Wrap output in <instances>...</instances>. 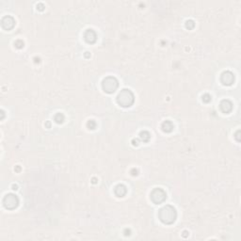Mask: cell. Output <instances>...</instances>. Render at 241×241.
<instances>
[{
    "label": "cell",
    "mask_w": 241,
    "mask_h": 241,
    "mask_svg": "<svg viewBox=\"0 0 241 241\" xmlns=\"http://www.w3.org/2000/svg\"><path fill=\"white\" fill-rule=\"evenodd\" d=\"M158 216H159L160 220L163 223L171 224V223L174 222V220L176 218V211L172 206L167 205L159 211Z\"/></svg>",
    "instance_id": "6da1fadb"
},
{
    "label": "cell",
    "mask_w": 241,
    "mask_h": 241,
    "mask_svg": "<svg viewBox=\"0 0 241 241\" xmlns=\"http://www.w3.org/2000/svg\"><path fill=\"white\" fill-rule=\"evenodd\" d=\"M134 102V95L129 90H123L118 95V103L122 106H130Z\"/></svg>",
    "instance_id": "7a4b0ae2"
},
{
    "label": "cell",
    "mask_w": 241,
    "mask_h": 241,
    "mask_svg": "<svg viewBox=\"0 0 241 241\" xmlns=\"http://www.w3.org/2000/svg\"><path fill=\"white\" fill-rule=\"evenodd\" d=\"M118 87V81L114 77H107L103 81V89L105 92L111 93L115 91Z\"/></svg>",
    "instance_id": "3957f363"
},
{
    "label": "cell",
    "mask_w": 241,
    "mask_h": 241,
    "mask_svg": "<svg viewBox=\"0 0 241 241\" xmlns=\"http://www.w3.org/2000/svg\"><path fill=\"white\" fill-rule=\"evenodd\" d=\"M151 199L156 203H160L165 201L166 199V193L161 188H156L151 193Z\"/></svg>",
    "instance_id": "277c9868"
},
{
    "label": "cell",
    "mask_w": 241,
    "mask_h": 241,
    "mask_svg": "<svg viewBox=\"0 0 241 241\" xmlns=\"http://www.w3.org/2000/svg\"><path fill=\"white\" fill-rule=\"evenodd\" d=\"M4 205L8 209H14L18 205V198L13 194H9L4 198Z\"/></svg>",
    "instance_id": "5b68a950"
},
{
    "label": "cell",
    "mask_w": 241,
    "mask_h": 241,
    "mask_svg": "<svg viewBox=\"0 0 241 241\" xmlns=\"http://www.w3.org/2000/svg\"><path fill=\"white\" fill-rule=\"evenodd\" d=\"M234 80V76L231 72H225L221 75V82L224 85H231Z\"/></svg>",
    "instance_id": "8992f818"
},
{
    "label": "cell",
    "mask_w": 241,
    "mask_h": 241,
    "mask_svg": "<svg viewBox=\"0 0 241 241\" xmlns=\"http://www.w3.org/2000/svg\"><path fill=\"white\" fill-rule=\"evenodd\" d=\"M85 40H86L88 43H90V44L94 43L95 40H96V34H95V32H94L93 30H91V29H89V30L85 33Z\"/></svg>",
    "instance_id": "52a82bcc"
},
{
    "label": "cell",
    "mask_w": 241,
    "mask_h": 241,
    "mask_svg": "<svg viewBox=\"0 0 241 241\" xmlns=\"http://www.w3.org/2000/svg\"><path fill=\"white\" fill-rule=\"evenodd\" d=\"M220 108L224 113H228L232 110L233 106H232V103L228 100H223L220 103Z\"/></svg>",
    "instance_id": "ba28073f"
},
{
    "label": "cell",
    "mask_w": 241,
    "mask_h": 241,
    "mask_svg": "<svg viewBox=\"0 0 241 241\" xmlns=\"http://www.w3.org/2000/svg\"><path fill=\"white\" fill-rule=\"evenodd\" d=\"M3 19H4L5 21H7V23L2 21V27H3L4 28H6V29H11V28H13V26H14V20H13L12 17L8 16V17H5V18H3Z\"/></svg>",
    "instance_id": "9c48e42d"
},
{
    "label": "cell",
    "mask_w": 241,
    "mask_h": 241,
    "mask_svg": "<svg viewBox=\"0 0 241 241\" xmlns=\"http://www.w3.org/2000/svg\"><path fill=\"white\" fill-rule=\"evenodd\" d=\"M115 193L116 195H118L119 197H123L126 193V188L125 186H118L116 188H115Z\"/></svg>",
    "instance_id": "30bf717a"
},
{
    "label": "cell",
    "mask_w": 241,
    "mask_h": 241,
    "mask_svg": "<svg viewBox=\"0 0 241 241\" xmlns=\"http://www.w3.org/2000/svg\"><path fill=\"white\" fill-rule=\"evenodd\" d=\"M172 128H173V126L171 122H169V120H166V122L163 123V125H162V129L165 132H171L172 130Z\"/></svg>",
    "instance_id": "8fae6325"
},
{
    "label": "cell",
    "mask_w": 241,
    "mask_h": 241,
    "mask_svg": "<svg viewBox=\"0 0 241 241\" xmlns=\"http://www.w3.org/2000/svg\"><path fill=\"white\" fill-rule=\"evenodd\" d=\"M141 140H142L143 141H148L149 139H150V134H149L148 132H146V131L141 132Z\"/></svg>",
    "instance_id": "7c38bea8"
},
{
    "label": "cell",
    "mask_w": 241,
    "mask_h": 241,
    "mask_svg": "<svg viewBox=\"0 0 241 241\" xmlns=\"http://www.w3.org/2000/svg\"><path fill=\"white\" fill-rule=\"evenodd\" d=\"M63 120H64V117H63V115L62 114H58L56 117H55V120L58 123V124H60V123H62L63 122Z\"/></svg>",
    "instance_id": "4fadbf2b"
},
{
    "label": "cell",
    "mask_w": 241,
    "mask_h": 241,
    "mask_svg": "<svg viewBox=\"0 0 241 241\" xmlns=\"http://www.w3.org/2000/svg\"><path fill=\"white\" fill-rule=\"evenodd\" d=\"M203 100L204 102H209V101H211V97H210V95L205 94V95L203 96Z\"/></svg>",
    "instance_id": "5bb4252c"
}]
</instances>
